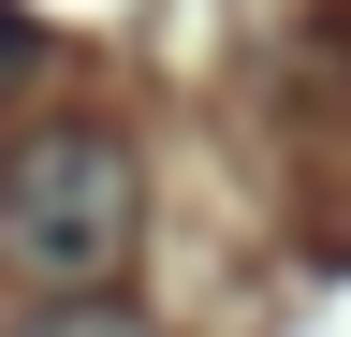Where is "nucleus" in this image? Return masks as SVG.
Segmentation results:
<instances>
[{"instance_id": "f257e3e1", "label": "nucleus", "mask_w": 351, "mask_h": 337, "mask_svg": "<svg viewBox=\"0 0 351 337\" xmlns=\"http://www.w3.org/2000/svg\"><path fill=\"white\" fill-rule=\"evenodd\" d=\"M132 249H147V161H132L117 117H15L0 132V279L73 308V293H117Z\"/></svg>"}, {"instance_id": "f03ea898", "label": "nucleus", "mask_w": 351, "mask_h": 337, "mask_svg": "<svg viewBox=\"0 0 351 337\" xmlns=\"http://www.w3.org/2000/svg\"><path fill=\"white\" fill-rule=\"evenodd\" d=\"M29 337H161V323L132 308V293H73V308H44Z\"/></svg>"}]
</instances>
